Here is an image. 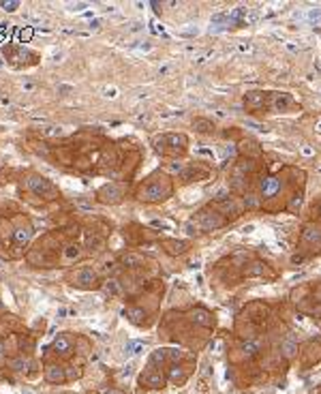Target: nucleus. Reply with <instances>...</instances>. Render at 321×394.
I'll list each match as a JSON object with an SVG mask.
<instances>
[{
    "label": "nucleus",
    "mask_w": 321,
    "mask_h": 394,
    "mask_svg": "<svg viewBox=\"0 0 321 394\" xmlns=\"http://www.w3.org/2000/svg\"><path fill=\"white\" fill-rule=\"evenodd\" d=\"M174 178L163 169H156L137 186V200L144 204H161L174 195Z\"/></svg>",
    "instance_id": "1"
},
{
    "label": "nucleus",
    "mask_w": 321,
    "mask_h": 394,
    "mask_svg": "<svg viewBox=\"0 0 321 394\" xmlns=\"http://www.w3.org/2000/svg\"><path fill=\"white\" fill-rule=\"evenodd\" d=\"M150 146L163 159H182L189 155V137L178 131H167V133H156L150 139Z\"/></svg>",
    "instance_id": "2"
},
{
    "label": "nucleus",
    "mask_w": 321,
    "mask_h": 394,
    "mask_svg": "<svg viewBox=\"0 0 321 394\" xmlns=\"http://www.w3.org/2000/svg\"><path fill=\"white\" fill-rule=\"evenodd\" d=\"M310 257H321V221L308 219L300 229L298 236V251L293 262H304Z\"/></svg>",
    "instance_id": "3"
},
{
    "label": "nucleus",
    "mask_w": 321,
    "mask_h": 394,
    "mask_svg": "<svg viewBox=\"0 0 321 394\" xmlns=\"http://www.w3.org/2000/svg\"><path fill=\"white\" fill-rule=\"evenodd\" d=\"M191 223L199 234H210V231H217V229H223L229 225V221L223 217L212 204H206V206H201L199 210H195L191 217Z\"/></svg>",
    "instance_id": "4"
},
{
    "label": "nucleus",
    "mask_w": 321,
    "mask_h": 394,
    "mask_svg": "<svg viewBox=\"0 0 321 394\" xmlns=\"http://www.w3.org/2000/svg\"><path fill=\"white\" fill-rule=\"evenodd\" d=\"M214 208H217L223 217H225L229 223H234L238 219H242L246 214V208H244V202L240 195H234V193H227V195H221L217 200L210 202Z\"/></svg>",
    "instance_id": "5"
},
{
    "label": "nucleus",
    "mask_w": 321,
    "mask_h": 394,
    "mask_svg": "<svg viewBox=\"0 0 321 394\" xmlns=\"http://www.w3.org/2000/svg\"><path fill=\"white\" fill-rule=\"evenodd\" d=\"M296 112H300V105L289 92L265 90V116L268 114H296Z\"/></svg>",
    "instance_id": "6"
},
{
    "label": "nucleus",
    "mask_w": 321,
    "mask_h": 394,
    "mask_svg": "<svg viewBox=\"0 0 321 394\" xmlns=\"http://www.w3.org/2000/svg\"><path fill=\"white\" fill-rule=\"evenodd\" d=\"M214 174V169L206 161H193L189 165H182V169L178 172V180L182 184H195V182H206L210 180Z\"/></svg>",
    "instance_id": "7"
},
{
    "label": "nucleus",
    "mask_w": 321,
    "mask_h": 394,
    "mask_svg": "<svg viewBox=\"0 0 321 394\" xmlns=\"http://www.w3.org/2000/svg\"><path fill=\"white\" fill-rule=\"evenodd\" d=\"M22 186L26 191H30L34 195H39L41 200H56L58 197V189L54 186L47 178H43L39 174H26L24 180H22Z\"/></svg>",
    "instance_id": "8"
},
{
    "label": "nucleus",
    "mask_w": 321,
    "mask_h": 394,
    "mask_svg": "<svg viewBox=\"0 0 321 394\" xmlns=\"http://www.w3.org/2000/svg\"><path fill=\"white\" fill-rule=\"evenodd\" d=\"M240 279H259V281H274L276 279V270L265 262V259L253 257L242 270H240Z\"/></svg>",
    "instance_id": "9"
},
{
    "label": "nucleus",
    "mask_w": 321,
    "mask_h": 394,
    "mask_svg": "<svg viewBox=\"0 0 321 394\" xmlns=\"http://www.w3.org/2000/svg\"><path fill=\"white\" fill-rule=\"evenodd\" d=\"M236 150H238V157L253 159V161H261V163H265L263 148H261V144H259V139L253 137V135H240L238 144H236Z\"/></svg>",
    "instance_id": "10"
},
{
    "label": "nucleus",
    "mask_w": 321,
    "mask_h": 394,
    "mask_svg": "<svg viewBox=\"0 0 321 394\" xmlns=\"http://www.w3.org/2000/svg\"><path fill=\"white\" fill-rule=\"evenodd\" d=\"M3 52H5V58H7L9 65H13L17 69L28 67V65H34V62H37V58H34V54L30 50L20 47V45H7Z\"/></svg>",
    "instance_id": "11"
},
{
    "label": "nucleus",
    "mask_w": 321,
    "mask_h": 394,
    "mask_svg": "<svg viewBox=\"0 0 321 394\" xmlns=\"http://www.w3.org/2000/svg\"><path fill=\"white\" fill-rule=\"evenodd\" d=\"M242 103H244L246 114L255 116V118L265 116V90H248V92H244Z\"/></svg>",
    "instance_id": "12"
},
{
    "label": "nucleus",
    "mask_w": 321,
    "mask_h": 394,
    "mask_svg": "<svg viewBox=\"0 0 321 394\" xmlns=\"http://www.w3.org/2000/svg\"><path fill=\"white\" fill-rule=\"evenodd\" d=\"M71 285L77 289H96L101 285V279L92 268H79L71 276Z\"/></svg>",
    "instance_id": "13"
},
{
    "label": "nucleus",
    "mask_w": 321,
    "mask_h": 394,
    "mask_svg": "<svg viewBox=\"0 0 321 394\" xmlns=\"http://www.w3.org/2000/svg\"><path fill=\"white\" fill-rule=\"evenodd\" d=\"M32 236H34V227L28 219H17L13 223V238L11 240H13L15 249H24L32 240Z\"/></svg>",
    "instance_id": "14"
},
{
    "label": "nucleus",
    "mask_w": 321,
    "mask_h": 394,
    "mask_svg": "<svg viewBox=\"0 0 321 394\" xmlns=\"http://www.w3.org/2000/svg\"><path fill=\"white\" fill-rule=\"evenodd\" d=\"M167 375L163 373V369L161 366H152V364H148L146 366V371L141 373V383H144L146 388H152V390H161L167 383Z\"/></svg>",
    "instance_id": "15"
},
{
    "label": "nucleus",
    "mask_w": 321,
    "mask_h": 394,
    "mask_svg": "<svg viewBox=\"0 0 321 394\" xmlns=\"http://www.w3.org/2000/svg\"><path fill=\"white\" fill-rule=\"evenodd\" d=\"M161 249L165 251L169 257H180L184 253H189L193 249V242L191 240H178V238H165L163 242H161Z\"/></svg>",
    "instance_id": "16"
},
{
    "label": "nucleus",
    "mask_w": 321,
    "mask_h": 394,
    "mask_svg": "<svg viewBox=\"0 0 321 394\" xmlns=\"http://www.w3.org/2000/svg\"><path fill=\"white\" fill-rule=\"evenodd\" d=\"M189 321L193 326H197V328H203V330H208L214 326V315L208 311V309H203V307H195L189 311Z\"/></svg>",
    "instance_id": "17"
},
{
    "label": "nucleus",
    "mask_w": 321,
    "mask_h": 394,
    "mask_svg": "<svg viewBox=\"0 0 321 394\" xmlns=\"http://www.w3.org/2000/svg\"><path fill=\"white\" fill-rule=\"evenodd\" d=\"M124 197V189L120 184H105L96 191V200L101 204H118Z\"/></svg>",
    "instance_id": "18"
},
{
    "label": "nucleus",
    "mask_w": 321,
    "mask_h": 394,
    "mask_svg": "<svg viewBox=\"0 0 321 394\" xmlns=\"http://www.w3.org/2000/svg\"><path fill=\"white\" fill-rule=\"evenodd\" d=\"M60 257H62L65 264H75V262H79V259H84V251L75 240H71V242H62Z\"/></svg>",
    "instance_id": "19"
},
{
    "label": "nucleus",
    "mask_w": 321,
    "mask_h": 394,
    "mask_svg": "<svg viewBox=\"0 0 321 394\" xmlns=\"http://www.w3.org/2000/svg\"><path fill=\"white\" fill-rule=\"evenodd\" d=\"M43 375H45V379H47L49 383H65V381H67L65 366H60L58 362H49V364H45V371H43Z\"/></svg>",
    "instance_id": "20"
},
{
    "label": "nucleus",
    "mask_w": 321,
    "mask_h": 394,
    "mask_svg": "<svg viewBox=\"0 0 321 394\" xmlns=\"http://www.w3.org/2000/svg\"><path fill=\"white\" fill-rule=\"evenodd\" d=\"M51 349L58 356H71V352H73V341H71L69 334H58L56 338H54Z\"/></svg>",
    "instance_id": "21"
},
{
    "label": "nucleus",
    "mask_w": 321,
    "mask_h": 394,
    "mask_svg": "<svg viewBox=\"0 0 321 394\" xmlns=\"http://www.w3.org/2000/svg\"><path fill=\"white\" fill-rule=\"evenodd\" d=\"M240 352H242V356H246L248 360H253V358L259 356L261 343L257 341V338H242V343H240Z\"/></svg>",
    "instance_id": "22"
},
{
    "label": "nucleus",
    "mask_w": 321,
    "mask_h": 394,
    "mask_svg": "<svg viewBox=\"0 0 321 394\" xmlns=\"http://www.w3.org/2000/svg\"><path fill=\"white\" fill-rule=\"evenodd\" d=\"M302 204H304V189L291 191L289 200H287V206H285V210L291 212V214H298L302 210Z\"/></svg>",
    "instance_id": "23"
},
{
    "label": "nucleus",
    "mask_w": 321,
    "mask_h": 394,
    "mask_svg": "<svg viewBox=\"0 0 321 394\" xmlns=\"http://www.w3.org/2000/svg\"><path fill=\"white\" fill-rule=\"evenodd\" d=\"M191 127L195 133H199V135H212L214 129H217V124H214V120L210 118H195L191 122Z\"/></svg>",
    "instance_id": "24"
},
{
    "label": "nucleus",
    "mask_w": 321,
    "mask_h": 394,
    "mask_svg": "<svg viewBox=\"0 0 321 394\" xmlns=\"http://www.w3.org/2000/svg\"><path fill=\"white\" fill-rule=\"evenodd\" d=\"M167 377L172 383H184L186 377H189V371L184 369V366H180L178 362H174L172 366H169V371H167Z\"/></svg>",
    "instance_id": "25"
},
{
    "label": "nucleus",
    "mask_w": 321,
    "mask_h": 394,
    "mask_svg": "<svg viewBox=\"0 0 321 394\" xmlns=\"http://www.w3.org/2000/svg\"><path fill=\"white\" fill-rule=\"evenodd\" d=\"M103 247H105L103 236L90 234V231H88V234H86V249L90 251V253H99V251H103Z\"/></svg>",
    "instance_id": "26"
},
{
    "label": "nucleus",
    "mask_w": 321,
    "mask_h": 394,
    "mask_svg": "<svg viewBox=\"0 0 321 394\" xmlns=\"http://www.w3.org/2000/svg\"><path fill=\"white\" fill-rule=\"evenodd\" d=\"M281 354L287 358V360L296 358V356H298V343H296V338H293V336H287V338H285V341L281 343Z\"/></svg>",
    "instance_id": "27"
},
{
    "label": "nucleus",
    "mask_w": 321,
    "mask_h": 394,
    "mask_svg": "<svg viewBox=\"0 0 321 394\" xmlns=\"http://www.w3.org/2000/svg\"><path fill=\"white\" fill-rule=\"evenodd\" d=\"M242 202H244V208L246 212H253V210H261V200L257 197L255 191H248L246 195H242Z\"/></svg>",
    "instance_id": "28"
},
{
    "label": "nucleus",
    "mask_w": 321,
    "mask_h": 394,
    "mask_svg": "<svg viewBox=\"0 0 321 394\" xmlns=\"http://www.w3.org/2000/svg\"><path fill=\"white\" fill-rule=\"evenodd\" d=\"M30 358H26V356H17V358H13L11 362H9V366L15 371V373H28V369H30Z\"/></svg>",
    "instance_id": "29"
},
{
    "label": "nucleus",
    "mask_w": 321,
    "mask_h": 394,
    "mask_svg": "<svg viewBox=\"0 0 321 394\" xmlns=\"http://www.w3.org/2000/svg\"><path fill=\"white\" fill-rule=\"evenodd\" d=\"M127 317H129L135 326H141V324L146 321V311L141 309V307H129V309H127Z\"/></svg>",
    "instance_id": "30"
},
{
    "label": "nucleus",
    "mask_w": 321,
    "mask_h": 394,
    "mask_svg": "<svg viewBox=\"0 0 321 394\" xmlns=\"http://www.w3.org/2000/svg\"><path fill=\"white\" fill-rule=\"evenodd\" d=\"M310 302L315 304V307H321V283H315V285H310Z\"/></svg>",
    "instance_id": "31"
},
{
    "label": "nucleus",
    "mask_w": 321,
    "mask_h": 394,
    "mask_svg": "<svg viewBox=\"0 0 321 394\" xmlns=\"http://www.w3.org/2000/svg\"><path fill=\"white\" fill-rule=\"evenodd\" d=\"M65 373H67V379H79L82 377V369H77V366H65Z\"/></svg>",
    "instance_id": "32"
},
{
    "label": "nucleus",
    "mask_w": 321,
    "mask_h": 394,
    "mask_svg": "<svg viewBox=\"0 0 321 394\" xmlns=\"http://www.w3.org/2000/svg\"><path fill=\"white\" fill-rule=\"evenodd\" d=\"M41 133L45 137H54V135H62V129L60 127H45V129H41Z\"/></svg>",
    "instance_id": "33"
},
{
    "label": "nucleus",
    "mask_w": 321,
    "mask_h": 394,
    "mask_svg": "<svg viewBox=\"0 0 321 394\" xmlns=\"http://www.w3.org/2000/svg\"><path fill=\"white\" fill-rule=\"evenodd\" d=\"M313 219H319L321 221V200H317V202H313Z\"/></svg>",
    "instance_id": "34"
},
{
    "label": "nucleus",
    "mask_w": 321,
    "mask_h": 394,
    "mask_svg": "<svg viewBox=\"0 0 321 394\" xmlns=\"http://www.w3.org/2000/svg\"><path fill=\"white\" fill-rule=\"evenodd\" d=\"M0 7L7 9V11H15V9L20 7V5H17V3H0Z\"/></svg>",
    "instance_id": "35"
},
{
    "label": "nucleus",
    "mask_w": 321,
    "mask_h": 394,
    "mask_svg": "<svg viewBox=\"0 0 321 394\" xmlns=\"http://www.w3.org/2000/svg\"><path fill=\"white\" fill-rule=\"evenodd\" d=\"M103 394H127V392H122V390H118V388H110V390H105Z\"/></svg>",
    "instance_id": "36"
},
{
    "label": "nucleus",
    "mask_w": 321,
    "mask_h": 394,
    "mask_svg": "<svg viewBox=\"0 0 321 394\" xmlns=\"http://www.w3.org/2000/svg\"><path fill=\"white\" fill-rule=\"evenodd\" d=\"M5 360V345H3V341H0V362Z\"/></svg>",
    "instance_id": "37"
}]
</instances>
